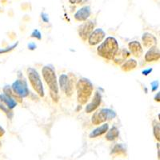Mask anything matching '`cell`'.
Returning a JSON list of instances; mask_svg holds the SVG:
<instances>
[{
  "mask_svg": "<svg viewBox=\"0 0 160 160\" xmlns=\"http://www.w3.org/2000/svg\"><path fill=\"white\" fill-rule=\"evenodd\" d=\"M153 124H154V135H155V138H156L158 141H159V122H157L156 121H155Z\"/></svg>",
  "mask_w": 160,
  "mask_h": 160,
  "instance_id": "obj_23",
  "label": "cell"
},
{
  "mask_svg": "<svg viewBox=\"0 0 160 160\" xmlns=\"http://www.w3.org/2000/svg\"><path fill=\"white\" fill-rule=\"evenodd\" d=\"M11 89L18 96L24 98L28 97L30 94L29 89L28 88V84L24 79L16 80L11 86Z\"/></svg>",
  "mask_w": 160,
  "mask_h": 160,
  "instance_id": "obj_7",
  "label": "cell"
},
{
  "mask_svg": "<svg viewBox=\"0 0 160 160\" xmlns=\"http://www.w3.org/2000/svg\"><path fill=\"white\" fill-rule=\"evenodd\" d=\"M101 101H102V96H101V94L98 91H96L94 95L91 102L88 104L85 108L86 113L90 114V113L95 111V110H97L98 108V107L101 104Z\"/></svg>",
  "mask_w": 160,
  "mask_h": 160,
  "instance_id": "obj_10",
  "label": "cell"
},
{
  "mask_svg": "<svg viewBox=\"0 0 160 160\" xmlns=\"http://www.w3.org/2000/svg\"><path fill=\"white\" fill-rule=\"evenodd\" d=\"M94 28H95L94 22L91 20H86L85 22L80 26L79 28H78V35H79L80 38L83 42H86L90 35L92 33Z\"/></svg>",
  "mask_w": 160,
  "mask_h": 160,
  "instance_id": "obj_8",
  "label": "cell"
},
{
  "mask_svg": "<svg viewBox=\"0 0 160 160\" xmlns=\"http://www.w3.org/2000/svg\"><path fill=\"white\" fill-rule=\"evenodd\" d=\"M0 2H1V3H2V5H5V4H7V2H8V0H0Z\"/></svg>",
  "mask_w": 160,
  "mask_h": 160,
  "instance_id": "obj_32",
  "label": "cell"
},
{
  "mask_svg": "<svg viewBox=\"0 0 160 160\" xmlns=\"http://www.w3.org/2000/svg\"><path fill=\"white\" fill-rule=\"evenodd\" d=\"M115 113L110 109H101L95 112L91 117V122L94 125H100L105 122L107 120L115 118Z\"/></svg>",
  "mask_w": 160,
  "mask_h": 160,
  "instance_id": "obj_6",
  "label": "cell"
},
{
  "mask_svg": "<svg viewBox=\"0 0 160 160\" xmlns=\"http://www.w3.org/2000/svg\"><path fill=\"white\" fill-rule=\"evenodd\" d=\"M42 75L46 83L48 84L50 90V95L55 102L59 101V94H58V85L56 78V75L54 68L51 65L43 67L42 69Z\"/></svg>",
  "mask_w": 160,
  "mask_h": 160,
  "instance_id": "obj_1",
  "label": "cell"
},
{
  "mask_svg": "<svg viewBox=\"0 0 160 160\" xmlns=\"http://www.w3.org/2000/svg\"><path fill=\"white\" fill-rule=\"evenodd\" d=\"M155 101H158L159 102V93H158V97H155Z\"/></svg>",
  "mask_w": 160,
  "mask_h": 160,
  "instance_id": "obj_34",
  "label": "cell"
},
{
  "mask_svg": "<svg viewBox=\"0 0 160 160\" xmlns=\"http://www.w3.org/2000/svg\"><path fill=\"white\" fill-rule=\"evenodd\" d=\"M76 89L78 102L80 104L84 105L91 98L94 90V86L89 79L82 78L77 82Z\"/></svg>",
  "mask_w": 160,
  "mask_h": 160,
  "instance_id": "obj_3",
  "label": "cell"
},
{
  "mask_svg": "<svg viewBox=\"0 0 160 160\" xmlns=\"http://www.w3.org/2000/svg\"><path fill=\"white\" fill-rule=\"evenodd\" d=\"M4 135H5V130H4L1 126H0V138L3 136Z\"/></svg>",
  "mask_w": 160,
  "mask_h": 160,
  "instance_id": "obj_29",
  "label": "cell"
},
{
  "mask_svg": "<svg viewBox=\"0 0 160 160\" xmlns=\"http://www.w3.org/2000/svg\"><path fill=\"white\" fill-rule=\"evenodd\" d=\"M111 155H114V156L126 155V148L122 144H116L111 150Z\"/></svg>",
  "mask_w": 160,
  "mask_h": 160,
  "instance_id": "obj_21",
  "label": "cell"
},
{
  "mask_svg": "<svg viewBox=\"0 0 160 160\" xmlns=\"http://www.w3.org/2000/svg\"><path fill=\"white\" fill-rule=\"evenodd\" d=\"M0 101L2 102H3V103L11 110L14 109L17 105V102L15 100L10 98V97L7 96V95H4V94L0 95Z\"/></svg>",
  "mask_w": 160,
  "mask_h": 160,
  "instance_id": "obj_19",
  "label": "cell"
},
{
  "mask_svg": "<svg viewBox=\"0 0 160 160\" xmlns=\"http://www.w3.org/2000/svg\"><path fill=\"white\" fill-rule=\"evenodd\" d=\"M30 19H31V18H30V17L28 16V15H26L25 18H23V21H26V22H28V21H30Z\"/></svg>",
  "mask_w": 160,
  "mask_h": 160,
  "instance_id": "obj_31",
  "label": "cell"
},
{
  "mask_svg": "<svg viewBox=\"0 0 160 160\" xmlns=\"http://www.w3.org/2000/svg\"><path fill=\"white\" fill-rule=\"evenodd\" d=\"M82 0H69L70 3L71 4H79L80 2H82Z\"/></svg>",
  "mask_w": 160,
  "mask_h": 160,
  "instance_id": "obj_28",
  "label": "cell"
},
{
  "mask_svg": "<svg viewBox=\"0 0 160 160\" xmlns=\"http://www.w3.org/2000/svg\"><path fill=\"white\" fill-rule=\"evenodd\" d=\"M8 14H9V15H10V16H11V17H13V15H14V13H13L12 10H10L9 12H8Z\"/></svg>",
  "mask_w": 160,
  "mask_h": 160,
  "instance_id": "obj_33",
  "label": "cell"
},
{
  "mask_svg": "<svg viewBox=\"0 0 160 160\" xmlns=\"http://www.w3.org/2000/svg\"><path fill=\"white\" fill-rule=\"evenodd\" d=\"M3 92L4 95H6L7 96L10 97V98H13L14 100H15L17 102H19V103H22V97L18 96V95H16L14 91H12L11 88L10 86L7 85L3 88Z\"/></svg>",
  "mask_w": 160,
  "mask_h": 160,
  "instance_id": "obj_17",
  "label": "cell"
},
{
  "mask_svg": "<svg viewBox=\"0 0 160 160\" xmlns=\"http://www.w3.org/2000/svg\"><path fill=\"white\" fill-rule=\"evenodd\" d=\"M27 73H28V76L29 78L30 83H31V87L33 89L36 91V93L39 95L40 97H44V88L42 82L40 78V75L36 70L34 68H29L27 70Z\"/></svg>",
  "mask_w": 160,
  "mask_h": 160,
  "instance_id": "obj_4",
  "label": "cell"
},
{
  "mask_svg": "<svg viewBox=\"0 0 160 160\" xmlns=\"http://www.w3.org/2000/svg\"><path fill=\"white\" fill-rule=\"evenodd\" d=\"M75 77L73 75H61L59 77V86L62 92L68 97H71L75 91Z\"/></svg>",
  "mask_w": 160,
  "mask_h": 160,
  "instance_id": "obj_5",
  "label": "cell"
},
{
  "mask_svg": "<svg viewBox=\"0 0 160 160\" xmlns=\"http://www.w3.org/2000/svg\"><path fill=\"white\" fill-rule=\"evenodd\" d=\"M1 146H2V142L0 141V148H1Z\"/></svg>",
  "mask_w": 160,
  "mask_h": 160,
  "instance_id": "obj_35",
  "label": "cell"
},
{
  "mask_svg": "<svg viewBox=\"0 0 160 160\" xmlns=\"http://www.w3.org/2000/svg\"><path fill=\"white\" fill-rule=\"evenodd\" d=\"M17 45H18V42H16L15 44L12 45L11 47H8V48H3V49H1L0 50V55H1V54H5V53L10 52V51H11L12 50L15 49V48L17 47Z\"/></svg>",
  "mask_w": 160,
  "mask_h": 160,
  "instance_id": "obj_24",
  "label": "cell"
},
{
  "mask_svg": "<svg viewBox=\"0 0 160 160\" xmlns=\"http://www.w3.org/2000/svg\"><path fill=\"white\" fill-rule=\"evenodd\" d=\"M8 37H9L10 39L12 40V41H14V40L16 39V38H17L16 33H15V31H11V32L8 33Z\"/></svg>",
  "mask_w": 160,
  "mask_h": 160,
  "instance_id": "obj_26",
  "label": "cell"
},
{
  "mask_svg": "<svg viewBox=\"0 0 160 160\" xmlns=\"http://www.w3.org/2000/svg\"><path fill=\"white\" fill-rule=\"evenodd\" d=\"M0 110L3 111V112L5 113L6 115H8V117H9V118H11L13 117L12 110L9 109V108H8V107H7V106H6L5 104L3 103V102H1V101H0Z\"/></svg>",
  "mask_w": 160,
  "mask_h": 160,
  "instance_id": "obj_22",
  "label": "cell"
},
{
  "mask_svg": "<svg viewBox=\"0 0 160 160\" xmlns=\"http://www.w3.org/2000/svg\"><path fill=\"white\" fill-rule=\"evenodd\" d=\"M91 8L88 6L83 7L75 14V18L78 22H85L91 15Z\"/></svg>",
  "mask_w": 160,
  "mask_h": 160,
  "instance_id": "obj_12",
  "label": "cell"
},
{
  "mask_svg": "<svg viewBox=\"0 0 160 160\" xmlns=\"http://www.w3.org/2000/svg\"><path fill=\"white\" fill-rule=\"evenodd\" d=\"M47 15H46V14H42V19H43V21H45V22H48V21H49V19H48V18H47Z\"/></svg>",
  "mask_w": 160,
  "mask_h": 160,
  "instance_id": "obj_30",
  "label": "cell"
},
{
  "mask_svg": "<svg viewBox=\"0 0 160 160\" xmlns=\"http://www.w3.org/2000/svg\"><path fill=\"white\" fill-rule=\"evenodd\" d=\"M30 8V5L28 3H23L21 5V9L22 10V11H28V9H29Z\"/></svg>",
  "mask_w": 160,
  "mask_h": 160,
  "instance_id": "obj_27",
  "label": "cell"
},
{
  "mask_svg": "<svg viewBox=\"0 0 160 160\" xmlns=\"http://www.w3.org/2000/svg\"><path fill=\"white\" fill-rule=\"evenodd\" d=\"M31 38H36L38 39H41V34H40L39 31L38 30H35V31H33V33L31 34Z\"/></svg>",
  "mask_w": 160,
  "mask_h": 160,
  "instance_id": "obj_25",
  "label": "cell"
},
{
  "mask_svg": "<svg viewBox=\"0 0 160 160\" xmlns=\"http://www.w3.org/2000/svg\"><path fill=\"white\" fill-rule=\"evenodd\" d=\"M118 136H119V131L116 127H113L109 131H108L105 138L108 141H115L118 139Z\"/></svg>",
  "mask_w": 160,
  "mask_h": 160,
  "instance_id": "obj_20",
  "label": "cell"
},
{
  "mask_svg": "<svg viewBox=\"0 0 160 160\" xmlns=\"http://www.w3.org/2000/svg\"><path fill=\"white\" fill-rule=\"evenodd\" d=\"M144 58H145L146 62H157L160 58L159 49L157 48L156 46H154V47L150 48L148 52L146 53Z\"/></svg>",
  "mask_w": 160,
  "mask_h": 160,
  "instance_id": "obj_11",
  "label": "cell"
},
{
  "mask_svg": "<svg viewBox=\"0 0 160 160\" xmlns=\"http://www.w3.org/2000/svg\"><path fill=\"white\" fill-rule=\"evenodd\" d=\"M128 48H129L131 54L133 56L136 57V58H139V57L142 56V53H143V50H142V46H141L139 42H138V41H132V42H129Z\"/></svg>",
  "mask_w": 160,
  "mask_h": 160,
  "instance_id": "obj_14",
  "label": "cell"
},
{
  "mask_svg": "<svg viewBox=\"0 0 160 160\" xmlns=\"http://www.w3.org/2000/svg\"><path fill=\"white\" fill-rule=\"evenodd\" d=\"M119 50L117 40L113 37H108L101 45L97 48V52L99 56L107 60H112Z\"/></svg>",
  "mask_w": 160,
  "mask_h": 160,
  "instance_id": "obj_2",
  "label": "cell"
},
{
  "mask_svg": "<svg viewBox=\"0 0 160 160\" xmlns=\"http://www.w3.org/2000/svg\"><path fill=\"white\" fill-rule=\"evenodd\" d=\"M137 66H138V63H137L136 60L131 58V59H128V61H126L122 64L121 69H122V71H125V72H129V71L135 69L137 68Z\"/></svg>",
  "mask_w": 160,
  "mask_h": 160,
  "instance_id": "obj_18",
  "label": "cell"
},
{
  "mask_svg": "<svg viewBox=\"0 0 160 160\" xmlns=\"http://www.w3.org/2000/svg\"><path fill=\"white\" fill-rule=\"evenodd\" d=\"M105 32L102 29L98 28V29L93 31L92 33L90 35V36L88 37V43L91 47L98 45V44H99L105 38Z\"/></svg>",
  "mask_w": 160,
  "mask_h": 160,
  "instance_id": "obj_9",
  "label": "cell"
},
{
  "mask_svg": "<svg viewBox=\"0 0 160 160\" xmlns=\"http://www.w3.org/2000/svg\"><path fill=\"white\" fill-rule=\"evenodd\" d=\"M131 55V53L126 49L118 50L116 55L113 58V62H115L116 65H121L126 61L127 58H128Z\"/></svg>",
  "mask_w": 160,
  "mask_h": 160,
  "instance_id": "obj_13",
  "label": "cell"
},
{
  "mask_svg": "<svg viewBox=\"0 0 160 160\" xmlns=\"http://www.w3.org/2000/svg\"><path fill=\"white\" fill-rule=\"evenodd\" d=\"M109 130V124L108 123H104L102 126H100L99 128H96L95 130L92 131L89 135V137L91 138H96V137L101 136V135H104L106 133L108 132V131Z\"/></svg>",
  "mask_w": 160,
  "mask_h": 160,
  "instance_id": "obj_16",
  "label": "cell"
},
{
  "mask_svg": "<svg viewBox=\"0 0 160 160\" xmlns=\"http://www.w3.org/2000/svg\"><path fill=\"white\" fill-rule=\"evenodd\" d=\"M142 42L146 48H151L156 46L157 38L151 33H144L142 37Z\"/></svg>",
  "mask_w": 160,
  "mask_h": 160,
  "instance_id": "obj_15",
  "label": "cell"
}]
</instances>
